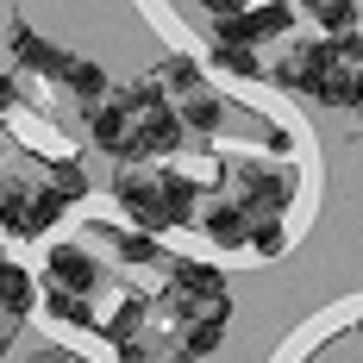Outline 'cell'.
<instances>
[{"label": "cell", "mask_w": 363, "mask_h": 363, "mask_svg": "<svg viewBox=\"0 0 363 363\" xmlns=\"http://www.w3.org/2000/svg\"><path fill=\"white\" fill-rule=\"evenodd\" d=\"M113 194H119V207L132 219V232H169L176 213H169V194H163V176H145V169H119L113 176Z\"/></svg>", "instance_id": "1"}, {"label": "cell", "mask_w": 363, "mask_h": 363, "mask_svg": "<svg viewBox=\"0 0 363 363\" xmlns=\"http://www.w3.org/2000/svg\"><path fill=\"white\" fill-rule=\"evenodd\" d=\"M294 201V169H269V163H245L238 169V207L251 219H276Z\"/></svg>", "instance_id": "2"}, {"label": "cell", "mask_w": 363, "mask_h": 363, "mask_svg": "<svg viewBox=\"0 0 363 363\" xmlns=\"http://www.w3.org/2000/svg\"><path fill=\"white\" fill-rule=\"evenodd\" d=\"M332 69H338V44H332V38H307V44L289 50V63L276 69V82L294 88V94H313V101H320V88H326Z\"/></svg>", "instance_id": "3"}, {"label": "cell", "mask_w": 363, "mask_h": 363, "mask_svg": "<svg viewBox=\"0 0 363 363\" xmlns=\"http://www.w3.org/2000/svg\"><path fill=\"white\" fill-rule=\"evenodd\" d=\"M213 301H225V276H219L213 263H194V257H182L176 276H169V307L188 313V320H201Z\"/></svg>", "instance_id": "4"}, {"label": "cell", "mask_w": 363, "mask_h": 363, "mask_svg": "<svg viewBox=\"0 0 363 363\" xmlns=\"http://www.w3.org/2000/svg\"><path fill=\"white\" fill-rule=\"evenodd\" d=\"M188 138V125H182L176 107H150L145 119H132V138H125V169H138V157H169V150Z\"/></svg>", "instance_id": "5"}, {"label": "cell", "mask_w": 363, "mask_h": 363, "mask_svg": "<svg viewBox=\"0 0 363 363\" xmlns=\"http://www.w3.org/2000/svg\"><path fill=\"white\" fill-rule=\"evenodd\" d=\"M13 57H19L26 69H38L44 82H69V69H75V57H69V50H57L50 38H38L26 19H13Z\"/></svg>", "instance_id": "6"}, {"label": "cell", "mask_w": 363, "mask_h": 363, "mask_svg": "<svg viewBox=\"0 0 363 363\" xmlns=\"http://www.w3.org/2000/svg\"><path fill=\"white\" fill-rule=\"evenodd\" d=\"M50 289H63V294H88L94 282H101V263L82 251V245H50Z\"/></svg>", "instance_id": "7"}, {"label": "cell", "mask_w": 363, "mask_h": 363, "mask_svg": "<svg viewBox=\"0 0 363 363\" xmlns=\"http://www.w3.org/2000/svg\"><path fill=\"white\" fill-rule=\"evenodd\" d=\"M0 232L6 238H38V188L0 182Z\"/></svg>", "instance_id": "8"}, {"label": "cell", "mask_w": 363, "mask_h": 363, "mask_svg": "<svg viewBox=\"0 0 363 363\" xmlns=\"http://www.w3.org/2000/svg\"><path fill=\"white\" fill-rule=\"evenodd\" d=\"M201 232H207L213 245H232V251H238V245L251 238V213H245L238 201H219V207H207V213H201Z\"/></svg>", "instance_id": "9"}, {"label": "cell", "mask_w": 363, "mask_h": 363, "mask_svg": "<svg viewBox=\"0 0 363 363\" xmlns=\"http://www.w3.org/2000/svg\"><path fill=\"white\" fill-rule=\"evenodd\" d=\"M88 138L101 150H113V157H125V138H132V113L119 107V101H107V107L88 113Z\"/></svg>", "instance_id": "10"}, {"label": "cell", "mask_w": 363, "mask_h": 363, "mask_svg": "<svg viewBox=\"0 0 363 363\" xmlns=\"http://www.w3.org/2000/svg\"><path fill=\"white\" fill-rule=\"evenodd\" d=\"M32 307H38L32 276H26L19 263H6V257H0V313H6V320H26Z\"/></svg>", "instance_id": "11"}, {"label": "cell", "mask_w": 363, "mask_h": 363, "mask_svg": "<svg viewBox=\"0 0 363 363\" xmlns=\"http://www.w3.org/2000/svg\"><path fill=\"white\" fill-rule=\"evenodd\" d=\"M182 125H188V132H207V138H213L219 125H225V101H219L213 88H201V94H188V101H182Z\"/></svg>", "instance_id": "12"}, {"label": "cell", "mask_w": 363, "mask_h": 363, "mask_svg": "<svg viewBox=\"0 0 363 363\" xmlns=\"http://www.w3.org/2000/svg\"><path fill=\"white\" fill-rule=\"evenodd\" d=\"M44 194H57L63 207H75V201L88 194V169H82L75 157H57V163H50V176H44Z\"/></svg>", "instance_id": "13"}, {"label": "cell", "mask_w": 363, "mask_h": 363, "mask_svg": "<svg viewBox=\"0 0 363 363\" xmlns=\"http://www.w3.org/2000/svg\"><path fill=\"white\" fill-rule=\"evenodd\" d=\"M320 107H345V113H357L363 107V69H338L326 75V88H320Z\"/></svg>", "instance_id": "14"}, {"label": "cell", "mask_w": 363, "mask_h": 363, "mask_svg": "<svg viewBox=\"0 0 363 363\" xmlns=\"http://www.w3.org/2000/svg\"><path fill=\"white\" fill-rule=\"evenodd\" d=\"M69 88H75V101H82L88 113L113 101V94H107V69H101V63H88V57H75V69H69Z\"/></svg>", "instance_id": "15"}, {"label": "cell", "mask_w": 363, "mask_h": 363, "mask_svg": "<svg viewBox=\"0 0 363 363\" xmlns=\"http://www.w3.org/2000/svg\"><path fill=\"white\" fill-rule=\"evenodd\" d=\"M101 238H107V245H113V257H119V263H132V269H138V263H157V257H163V245H157L150 232H101Z\"/></svg>", "instance_id": "16"}, {"label": "cell", "mask_w": 363, "mask_h": 363, "mask_svg": "<svg viewBox=\"0 0 363 363\" xmlns=\"http://www.w3.org/2000/svg\"><path fill=\"white\" fill-rule=\"evenodd\" d=\"M44 313L63 320V326H101L94 307H88V294H63V289H44Z\"/></svg>", "instance_id": "17"}, {"label": "cell", "mask_w": 363, "mask_h": 363, "mask_svg": "<svg viewBox=\"0 0 363 363\" xmlns=\"http://www.w3.org/2000/svg\"><path fill=\"white\" fill-rule=\"evenodd\" d=\"M213 63H219L225 75H238V82H257V75H263L257 50H245V44H213Z\"/></svg>", "instance_id": "18"}, {"label": "cell", "mask_w": 363, "mask_h": 363, "mask_svg": "<svg viewBox=\"0 0 363 363\" xmlns=\"http://www.w3.org/2000/svg\"><path fill=\"white\" fill-rule=\"evenodd\" d=\"M313 26H326L332 38H351L357 32V6H351V0H320V6H313Z\"/></svg>", "instance_id": "19"}, {"label": "cell", "mask_w": 363, "mask_h": 363, "mask_svg": "<svg viewBox=\"0 0 363 363\" xmlns=\"http://www.w3.org/2000/svg\"><path fill=\"white\" fill-rule=\"evenodd\" d=\"M219 338H225V326H213V320H188V332H182V357H207V351H219Z\"/></svg>", "instance_id": "20"}, {"label": "cell", "mask_w": 363, "mask_h": 363, "mask_svg": "<svg viewBox=\"0 0 363 363\" xmlns=\"http://www.w3.org/2000/svg\"><path fill=\"white\" fill-rule=\"evenodd\" d=\"M157 82H163V88H176L182 101H188V94H201V88H207V82H201V69H194V63H188V57H169V63H163V69H157Z\"/></svg>", "instance_id": "21"}, {"label": "cell", "mask_w": 363, "mask_h": 363, "mask_svg": "<svg viewBox=\"0 0 363 363\" xmlns=\"http://www.w3.org/2000/svg\"><path fill=\"white\" fill-rule=\"evenodd\" d=\"M257 257H282L289 251V232H282V219H251V238H245Z\"/></svg>", "instance_id": "22"}, {"label": "cell", "mask_w": 363, "mask_h": 363, "mask_svg": "<svg viewBox=\"0 0 363 363\" xmlns=\"http://www.w3.org/2000/svg\"><path fill=\"white\" fill-rule=\"evenodd\" d=\"M163 194H169V213H176V225H188L194 219V176H163Z\"/></svg>", "instance_id": "23"}, {"label": "cell", "mask_w": 363, "mask_h": 363, "mask_svg": "<svg viewBox=\"0 0 363 363\" xmlns=\"http://www.w3.org/2000/svg\"><path fill=\"white\" fill-rule=\"evenodd\" d=\"M32 363H75V357L63 351V345H38V351H32Z\"/></svg>", "instance_id": "24"}, {"label": "cell", "mask_w": 363, "mask_h": 363, "mask_svg": "<svg viewBox=\"0 0 363 363\" xmlns=\"http://www.w3.org/2000/svg\"><path fill=\"white\" fill-rule=\"evenodd\" d=\"M13 101H19V82H13V75H0V113L13 107Z\"/></svg>", "instance_id": "25"}, {"label": "cell", "mask_w": 363, "mask_h": 363, "mask_svg": "<svg viewBox=\"0 0 363 363\" xmlns=\"http://www.w3.org/2000/svg\"><path fill=\"white\" fill-rule=\"evenodd\" d=\"M157 363H194V357H157Z\"/></svg>", "instance_id": "26"}, {"label": "cell", "mask_w": 363, "mask_h": 363, "mask_svg": "<svg viewBox=\"0 0 363 363\" xmlns=\"http://www.w3.org/2000/svg\"><path fill=\"white\" fill-rule=\"evenodd\" d=\"M357 125H363V107H357Z\"/></svg>", "instance_id": "27"}, {"label": "cell", "mask_w": 363, "mask_h": 363, "mask_svg": "<svg viewBox=\"0 0 363 363\" xmlns=\"http://www.w3.org/2000/svg\"><path fill=\"white\" fill-rule=\"evenodd\" d=\"M357 332H363V320H357Z\"/></svg>", "instance_id": "28"}]
</instances>
